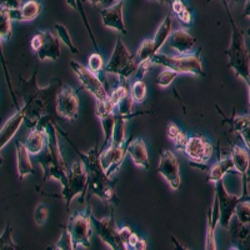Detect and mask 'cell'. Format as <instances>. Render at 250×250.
Wrapping results in <instances>:
<instances>
[{
    "mask_svg": "<svg viewBox=\"0 0 250 250\" xmlns=\"http://www.w3.org/2000/svg\"><path fill=\"white\" fill-rule=\"evenodd\" d=\"M62 83L54 79L44 88L38 85V66L33 71L30 79L20 78V91L24 104L21 106L25 115V124L29 128L38 125L48 126L50 122L57 123L59 117L57 113V95Z\"/></svg>",
    "mask_w": 250,
    "mask_h": 250,
    "instance_id": "obj_1",
    "label": "cell"
},
{
    "mask_svg": "<svg viewBox=\"0 0 250 250\" xmlns=\"http://www.w3.org/2000/svg\"><path fill=\"white\" fill-rule=\"evenodd\" d=\"M73 148L75 149L80 156V160L84 164L86 174H88V187L89 194L95 195L103 202H114L117 200V193H115V182L105 173L104 168L100 163V153L98 146L91 148L88 153H83L69 140Z\"/></svg>",
    "mask_w": 250,
    "mask_h": 250,
    "instance_id": "obj_2",
    "label": "cell"
},
{
    "mask_svg": "<svg viewBox=\"0 0 250 250\" xmlns=\"http://www.w3.org/2000/svg\"><path fill=\"white\" fill-rule=\"evenodd\" d=\"M48 133V142H46L45 150L37 156V160L43 168V187L44 183L49 180H58L65 187L68 183L69 171L66 163L62 155V150L59 146V139L57 133V123L50 122L46 126Z\"/></svg>",
    "mask_w": 250,
    "mask_h": 250,
    "instance_id": "obj_3",
    "label": "cell"
},
{
    "mask_svg": "<svg viewBox=\"0 0 250 250\" xmlns=\"http://www.w3.org/2000/svg\"><path fill=\"white\" fill-rule=\"evenodd\" d=\"M225 8H227L231 24L230 44H229V48L225 50V55H228V65L230 69H233L236 77L243 79L245 84H248L250 82V57L247 43H245L244 31L234 21V18L227 1H225Z\"/></svg>",
    "mask_w": 250,
    "mask_h": 250,
    "instance_id": "obj_4",
    "label": "cell"
},
{
    "mask_svg": "<svg viewBox=\"0 0 250 250\" xmlns=\"http://www.w3.org/2000/svg\"><path fill=\"white\" fill-rule=\"evenodd\" d=\"M138 69H139V62H138L137 54H130L123 43V40L118 38L113 54H111L108 64L104 66V73L118 75L120 83L123 84L135 71H138Z\"/></svg>",
    "mask_w": 250,
    "mask_h": 250,
    "instance_id": "obj_5",
    "label": "cell"
},
{
    "mask_svg": "<svg viewBox=\"0 0 250 250\" xmlns=\"http://www.w3.org/2000/svg\"><path fill=\"white\" fill-rule=\"evenodd\" d=\"M153 64L156 65H162L164 68L173 69L178 71L179 74H193L198 77L204 78L205 71L203 69L202 58H200V51L194 53V54L180 55V57H170L167 54H158L151 58Z\"/></svg>",
    "mask_w": 250,
    "mask_h": 250,
    "instance_id": "obj_6",
    "label": "cell"
},
{
    "mask_svg": "<svg viewBox=\"0 0 250 250\" xmlns=\"http://www.w3.org/2000/svg\"><path fill=\"white\" fill-rule=\"evenodd\" d=\"M66 228L69 229L74 243V249L83 248L89 249L91 245L93 235V222H91V207L89 205L86 210L71 214Z\"/></svg>",
    "mask_w": 250,
    "mask_h": 250,
    "instance_id": "obj_7",
    "label": "cell"
},
{
    "mask_svg": "<svg viewBox=\"0 0 250 250\" xmlns=\"http://www.w3.org/2000/svg\"><path fill=\"white\" fill-rule=\"evenodd\" d=\"M86 188H88V174L82 160H77L71 165L68 175V183L65 187H62V198L65 202L68 209L70 207L71 200L78 195H82L83 202V195H85Z\"/></svg>",
    "mask_w": 250,
    "mask_h": 250,
    "instance_id": "obj_8",
    "label": "cell"
},
{
    "mask_svg": "<svg viewBox=\"0 0 250 250\" xmlns=\"http://www.w3.org/2000/svg\"><path fill=\"white\" fill-rule=\"evenodd\" d=\"M31 49L37 53L40 62L53 60L57 62L60 58V39L50 30H39L31 38Z\"/></svg>",
    "mask_w": 250,
    "mask_h": 250,
    "instance_id": "obj_9",
    "label": "cell"
},
{
    "mask_svg": "<svg viewBox=\"0 0 250 250\" xmlns=\"http://www.w3.org/2000/svg\"><path fill=\"white\" fill-rule=\"evenodd\" d=\"M70 66L78 77V79H79L83 89L89 91L97 99V102L108 99L110 94L108 93L105 85L100 80L99 75L93 73L90 69L85 68V66L82 65L80 62H75V60H70Z\"/></svg>",
    "mask_w": 250,
    "mask_h": 250,
    "instance_id": "obj_10",
    "label": "cell"
},
{
    "mask_svg": "<svg viewBox=\"0 0 250 250\" xmlns=\"http://www.w3.org/2000/svg\"><path fill=\"white\" fill-rule=\"evenodd\" d=\"M215 184V198L216 200H218L219 211H220L219 225H222L223 228H229L231 219H233V215H235L236 207H238V204L242 202V200L247 199V195L243 194L242 196H238L231 195V194L228 193V190L225 189L223 179L216 182Z\"/></svg>",
    "mask_w": 250,
    "mask_h": 250,
    "instance_id": "obj_11",
    "label": "cell"
},
{
    "mask_svg": "<svg viewBox=\"0 0 250 250\" xmlns=\"http://www.w3.org/2000/svg\"><path fill=\"white\" fill-rule=\"evenodd\" d=\"M91 222H93V227L102 239L103 242L105 243L110 249L113 250H125L124 243H123L122 238L119 234V228L117 227L115 223V216L111 213L110 215L106 218H95L91 214Z\"/></svg>",
    "mask_w": 250,
    "mask_h": 250,
    "instance_id": "obj_12",
    "label": "cell"
},
{
    "mask_svg": "<svg viewBox=\"0 0 250 250\" xmlns=\"http://www.w3.org/2000/svg\"><path fill=\"white\" fill-rule=\"evenodd\" d=\"M114 110H115V105L113 104L110 98H108L106 100L97 102L95 114L102 123L103 133H104V143H103V148L100 149L102 151L105 146L108 148L111 143V139H113L114 129H115V124H117L118 120V114H115Z\"/></svg>",
    "mask_w": 250,
    "mask_h": 250,
    "instance_id": "obj_13",
    "label": "cell"
},
{
    "mask_svg": "<svg viewBox=\"0 0 250 250\" xmlns=\"http://www.w3.org/2000/svg\"><path fill=\"white\" fill-rule=\"evenodd\" d=\"M58 117L66 120H75L79 114V98L74 89L62 84L57 95Z\"/></svg>",
    "mask_w": 250,
    "mask_h": 250,
    "instance_id": "obj_14",
    "label": "cell"
},
{
    "mask_svg": "<svg viewBox=\"0 0 250 250\" xmlns=\"http://www.w3.org/2000/svg\"><path fill=\"white\" fill-rule=\"evenodd\" d=\"M156 171L167 180V183L170 185L173 190L179 189L180 184H182L179 160L169 149H165L160 153L159 165H158Z\"/></svg>",
    "mask_w": 250,
    "mask_h": 250,
    "instance_id": "obj_15",
    "label": "cell"
},
{
    "mask_svg": "<svg viewBox=\"0 0 250 250\" xmlns=\"http://www.w3.org/2000/svg\"><path fill=\"white\" fill-rule=\"evenodd\" d=\"M185 154L195 164L205 165L213 156V144L202 134H195L189 137L185 146Z\"/></svg>",
    "mask_w": 250,
    "mask_h": 250,
    "instance_id": "obj_16",
    "label": "cell"
},
{
    "mask_svg": "<svg viewBox=\"0 0 250 250\" xmlns=\"http://www.w3.org/2000/svg\"><path fill=\"white\" fill-rule=\"evenodd\" d=\"M126 146H128V140H126V145H118L111 143L108 148H106L105 151L100 153V163H102V167L110 178L122 167L123 162H124L125 154H128L126 153Z\"/></svg>",
    "mask_w": 250,
    "mask_h": 250,
    "instance_id": "obj_17",
    "label": "cell"
},
{
    "mask_svg": "<svg viewBox=\"0 0 250 250\" xmlns=\"http://www.w3.org/2000/svg\"><path fill=\"white\" fill-rule=\"evenodd\" d=\"M124 1L125 0H118V1L111 4L108 8L103 9L100 12L103 25L108 29H111V30L118 31L122 35L128 34V30L125 28L124 18H123Z\"/></svg>",
    "mask_w": 250,
    "mask_h": 250,
    "instance_id": "obj_18",
    "label": "cell"
},
{
    "mask_svg": "<svg viewBox=\"0 0 250 250\" xmlns=\"http://www.w3.org/2000/svg\"><path fill=\"white\" fill-rule=\"evenodd\" d=\"M196 39L188 33L184 29H178L171 31L169 37V46L176 51L179 55L191 54V51L195 49Z\"/></svg>",
    "mask_w": 250,
    "mask_h": 250,
    "instance_id": "obj_19",
    "label": "cell"
},
{
    "mask_svg": "<svg viewBox=\"0 0 250 250\" xmlns=\"http://www.w3.org/2000/svg\"><path fill=\"white\" fill-rule=\"evenodd\" d=\"M126 153L130 156L133 163L139 168L149 169L150 167V160H149V154L146 145L142 138L134 139L130 137L128 139V146H126Z\"/></svg>",
    "mask_w": 250,
    "mask_h": 250,
    "instance_id": "obj_20",
    "label": "cell"
},
{
    "mask_svg": "<svg viewBox=\"0 0 250 250\" xmlns=\"http://www.w3.org/2000/svg\"><path fill=\"white\" fill-rule=\"evenodd\" d=\"M8 10L12 20L31 21L39 17L43 10V5L40 3V0H26L19 8L8 9Z\"/></svg>",
    "mask_w": 250,
    "mask_h": 250,
    "instance_id": "obj_21",
    "label": "cell"
},
{
    "mask_svg": "<svg viewBox=\"0 0 250 250\" xmlns=\"http://www.w3.org/2000/svg\"><path fill=\"white\" fill-rule=\"evenodd\" d=\"M23 123H25V115L23 109L18 108L17 113L10 119H8L0 130V149H4V146L8 145V143L15 137V134L18 133Z\"/></svg>",
    "mask_w": 250,
    "mask_h": 250,
    "instance_id": "obj_22",
    "label": "cell"
},
{
    "mask_svg": "<svg viewBox=\"0 0 250 250\" xmlns=\"http://www.w3.org/2000/svg\"><path fill=\"white\" fill-rule=\"evenodd\" d=\"M46 142H48L46 128L42 126V125H38V126L31 129L24 144H25L26 149H28L31 155L38 156L44 151V148L46 146Z\"/></svg>",
    "mask_w": 250,
    "mask_h": 250,
    "instance_id": "obj_23",
    "label": "cell"
},
{
    "mask_svg": "<svg viewBox=\"0 0 250 250\" xmlns=\"http://www.w3.org/2000/svg\"><path fill=\"white\" fill-rule=\"evenodd\" d=\"M220 219V211H219V205L216 198H214V204L209 208L208 210V224H207V238H205V249L215 250V229L219 224Z\"/></svg>",
    "mask_w": 250,
    "mask_h": 250,
    "instance_id": "obj_24",
    "label": "cell"
},
{
    "mask_svg": "<svg viewBox=\"0 0 250 250\" xmlns=\"http://www.w3.org/2000/svg\"><path fill=\"white\" fill-rule=\"evenodd\" d=\"M223 122L228 123L240 135L245 148L250 151V115H236L234 111L233 117L224 118Z\"/></svg>",
    "mask_w": 250,
    "mask_h": 250,
    "instance_id": "obj_25",
    "label": "cell"
},
{
    "mask_svg": "<svg viewBox=\"0 0 250 250\" xmlns=\"http://www.w3.org/2000/svg\"><path fill=\"white\" fill-rule=\"evenodd\" d=\"M15 151H17V165H18V175L19 179L23 180L24 178L29 175V174H34V168H33V163L30 160V155L29 150L26 149L25 144L18 140L17 146H15Z\"/></svg>",
    "mask_w": 250,
    "mask_h": 250,
    "instance_id": "obj_26",
    "label": "cell"
},
{
    "mask_svg": "<svg viewBox=\"0 0 250 250\" xmlns=\"http://www.w3.org/2000/svg\"><path fill=\"white\" fill-rule=\"evenodd\" d=\"M230 158L233 160L234 169L236 173L242 174V175H247L248 170L250 167V155L249 150H245L244 148L239 146V145H233L231 146Z\"/></svg>",
    "mask_w": 250,
    "mask_h": 250,
    "instance_id": "obj_27",
    "label": "cell"
},
{
    "mask_svg": "<svg viewBox=\"0 0 250 250\" xmlns=\"http://www.w3.org/2000/svg\"><path fill=\"white\" fill-rule=\"evenodd\" d=\"M171 28H173V17L171 15H167L165 19L162 21V24L159 25V28H158V30H156L155 37L153 38L155 54L159 53V50L164 45L165 42L169 39V37L171 34Z\"/></svg>",
    "mask_w": 250,
    "mask_h": 250,
    "instance_id": "obj_28",
    "label": "cell"
},
{
    "mask_svg": "<svg viewBox=\"0 0 250 250\" xmlns=\"http://www.w3.org/2000/svg\"><path fill=\"white\" fill-rule=\"evenodd\" d=\"M234 169V164L231 158H224V159L219 160L216 164H214L213 167L210 168V170L208 171V176H207V182H211V183H216L219 180H222L224 178V175L227 173Z\"/></svg>",
    "mask_w": 250,
    "mask_h": 250,
    "instance_id": "obj_29",
    "label": "cell"
},
{
    "mask_svg": "<svg viewBox=\"0 0 250 250\" xmlns=\"http://www.w3.org/2000/svg\"><path fill=\"white\" fill-rule=\"evenodd\" d=\"M167 135H168L169 139L173 142L174 146H175L178 150H185V146H187L189 137H188L187 133H185L183 129L179 128V125H176L175 123H169L168 126H167Z\"/></svg>",
    "mask_w": 250,
    "mask_h": 250,
    "instance_id": "obj_30",
    "label": "cell"
},
{
    "mask_svg": "<svg viewBox=\"0 0 250 250\" xmlns=\"http://www.w3.org/2000/svg\"><path fill=\"white\" fill-rule=\"evenodd\" d=\"M171 12L175 14V17L185 25H191L193 24V13L190 8L183 1V0H171L170 3Z\"/></svg>",
    "mask_w": 250,
    "mask_h": 250,
    "instance_id": "obj_31",
    "label": "cell"
},
{
    "mask_svg": "<svg viewBox=\"0 0 250 250\" xmlns=\"http://www.w3.org/2000/svg\"><path fill=\"white\" fill-rule=\"evenodd\" d=\"M13 35L12 18L6 8H0V39L1 43L9 42Z\"/></svg>",
    "mask_w": 250,
    "mask_h": 250,
    "instance_id": "obj_32",
    "label": "cell"
},
{
    "mask_svg": "<svg viewBox=\"0 0 250 250\" xmlns=\"http://www.w3.org/2000/svg\"><path fill=\"white\" fill-rule=\"evenodd\" d=\"M66 3H68L71 8L75 9V10H78V12H79L80 17H82V19H83V23H84V25H85L86 30H88V33H89L90 40L93 42V45L95 46L97 51H99V45H98L97 39H95V37H94V33H93V30H91L90 23H89L88 17H86V14H85V10H84V8H83L82 0H66Z\"/></svg>",
    "mask_w": 250,
    "mask_h": 250,
    "instance_id": "obj_33",
    "label": "cell"
},
{
    "mask_svg": "<svg viewBox=\"0 0 250 250\" xmlns=\"http://www.w3.org/2000/svg\"><path fill=\"white\" fill-rule=\"evenodd\" d=\"M233 236L239 245L238 249H250V223L245 225L239 224L238 229L234 230Z\"/></svg>",
    "mask_w": 250,
    "mask_h": 250,
    "instance_id": "obj_34",
    "label": "cell"
},
{
    "mask_svg": "<svg viewBox=\"0 0 250 250\" xmlns=\"http://www.w3.org/2000/svg\"><path fill=\"white\" fill-rule=\"evenodd\" d=\"M146 84L143 79H137L133 83V85L130 88V97L133 99L134 103H138V104H142L144 103V100L146 99Z\"/></svg>",
    "mask_w": 250,
    "mask_h": 250,
    "instance_id": "obj_35",
    "label": "cell"
},
{
    "mask_svg": "<svg viewBox=\"0 0 250 250\" xmlns=\"http://www.w3.org/2000/svg\"><path fill=\"white\" fill-rule=\"evenodd\" d=\"M155 55V51H154V42L153 39L144 40L142 44H140L139 49L137 51V59L139 65L142 62H146V60H151V58Z\"/></svg>",
    "mask_w": 250,
    "mask_h": 250,
    "instance_id": "obj_36",
    "label": "cell"
},
{
    "mask_svg": "<svg viewBox=\"0 0 250 250\" xmlns=\"http://www.w3.org/2000/svg\"><path fill=\"white\" fill-rule=\"evenodd\" d=\"M49 249L53 250H74V243H73V238H71V234L69 231V229L66 227H62V235L60 239L55 243L53 247H50Z\"/></svg>",
    "mask_w": 250,
    "mask_h": 250,
    "instance_id": "obj_37",
    "label": "cell"
},
{
    "mask_svg": "<svg viewBox=\"0 0 250 250\" xmlns=\"http://www.w3.org/2000/svg\"><path fill=\"white\" fill-rule=\"evenodd\" d=\"M55 29L58 31V37L62 40V43L68 46V49L70 50L71 54H79V49L74 45L73 40H71L70 34H69V30L65 25H62V24H55Z\"/></svg>",
    "mask_w": 250,
    "mask_h": 250,
    "instance_id": "obj_38",
    "label": "cell"
},
{
    "mask_svg": "<svg viewBox=\"0 0 250 250\" xmlns=\"http://www.w3.org/2000/svg\"><path fill=\"white\" fill-rule=\"evenodd\" d=\"M235 216L238 224H249L250 223V202L244 199L239 203L235 209Z\"/></svg>",
    "mask_w": 250,
    "mask_h": 250,
    "instance_id": "obj_39",
    "label": "cell"
},
{
    "mask_svg": "<svg viewBox=\"0 0 250 250\" xmlns=\"http://www.w3.org/2000/svg\"><path fill=\"white\" fill-rule=\"evenodd\" d=\"M13 229L10 227V224L6 225L5 230L3 231L1 234V238H0V249L1 250H15V249H20L19 245L13 240Z\"/></svg>",
    "mask_w": 250,
    "mask_h": 250,
    "instance_id": "obj_40",
    "label": "cell"
},
{
    "mask_svg": "<svg viewBox=\"0 0 250 250\" xmlns=\"http://www.w3.org/2000/svg\"><path fill=\"white\" fill-rule=\"evenodd\" d=\"M178 75H179L178 71L173 70V69L165 68V70H163L155 79L156 85L162 86V88H168L171 83L178 78Z\"/></svg>",
    "mask_w": 250,
    "mask_h": 250,
    "instance_id": "obj_41",
    "label": "cell"
},
{
    "mask_svg": "<svg viewBox=\"0 0 250 250\" xmlns=\"http://www.w3.org/2000/svg\"><path fill=\"white\" fill-rule=\"evenodd\" d=\"M125 249L131 250H145L146 249V240L138 235L135 231H131L125 242Z\"/></svg>",
    "mask_w": 250,
    "mask_h": 250,
    "instance_id": "obj_42",
    "label": "cell"
},
{
    "mask_svg": "<svg viewBox=\"0 0 250 250\" xmlns=\"http://www.w3.org/2000/svg\"><path fill=\"white\" fill-rule=\"evenodd\" d=\"M129 95H130V90L126 88V84H125V83H123V84L120 83V85L111 91L109 98H110V100L113 102L114 105L118 106L120 103H122L125 98L129 97Z\"/></svg>",
    "mask_w": 250,
    "mask_h": 250,
    "instance_id": "obj_43",
    "label": "cell"
},
{
    "mask_svg": "<svg viewBox=\"0 0 250 250\" xmlns=\"http://www.w3.org/2000/svg\"><path fill=\"white\" fill-rule=\"evenodd\" d=\"M104 60H103L102 55H100L99 51L97 53H93V54L89 57L88 59V68L90 69L93 73H95L97 75H100V71L104 70Z\"/></svg>",
    "mask_w": 250,
    "mask_h": 250,
    "instance_id": "obj_44",
    "label": "cell"
},
{
    "mask_svg": "<svg viewBox=\"0 0 250 250\" xmlns=\"http://www.w3.org/2000/svg\"><path fill=\"white\" fill-rule=\"evenodd\" d=\"M48 208H46L45 204H39L35 209L34 213V218H35V223H37L39 227L44 224L46 222V219H48Z\"/></svg>",
    "mask_w": 250,
    "mask_h": 250,
    "instance_id": "obj_45",
    "label": "cell"
},
{
    "mask_svg": "<svg viewBox=\"0 0 250 250\" xmlns=\"http://www.w3.org/2000/svg\"><path fill=\"white\" fill-rule=\"evenodd\" d=\"M1 1V8L6 9H15L19 8L24 3L23 0H0Z\"/></svg>",
    "mask_w": 250,
    "mask_h": 250,
    "instance_id": "obj_46",
    "label": "cell"
},
{
    "mask_svg": "<svg viewBox=\"0 0 250 250\" xmlns=\"http://www.w3.org/2000/svg\"><path fill=\"white\" fill-rule=\"evenodd\" d=\"M243 17L249 18L250 19V0H247V1H245L244 10H243Z\"/></svg>",
    "mask_w": 250,
    "mask_h": 250,
    "instance_id": "obj_47",
    "label": "cell"
},
{
    "mask_svg": "<svg viewBox=\"0 0 250 250\" xmlns=\"http://www.w3.org/2000/svg\"><path fill=\"white\" fill-rule=\"evenodd\" d=\"M85 1H88V3L93 4V5H95V6L103 5V4L108 3V0H85Z\"/></svg>",
    "mask_w": 250,
    "mask_h": 250,
    "instance_id": "obj_48",
    "label": "cell"
},
{
    "mask_svg": "<svg viewBox=\"0 0 250 250\" xmlns=\"http://www.w3.org/2000/svg\"><path fill=\"white\" fill-rule=\"evenodd\" d=\"M156 1L162 4V5H165V4H169V5H170L171 3V0H156Z\"/></svg>",
    "mask_w": 250,
    "mask_h": 250,
    "instance_id": "obj_49",
    "label": "cell"
},
{
    "mask_svg": "<svg viewBox=\"0 0 250 250\" xmlns=\"http://www.w3.org/2000/svg\"><path fill=\"white\" fill-rule=\"evenodd\" d=\"M248 85V93H249V106H250V82L247 84Z\"/></svg>",
    "mask_w": 250,
    "mask_h": 250,
    "instance_id": "obj_50",
    "label": "cell"
},
{
    "mask_svg": "<svg viewBox=\"0 0 250 250\" xmlns=\"http://www.w3.org/2000/svg\"><path fill=\"white\" fill-rule=\"evenodd\" d=\"M115 1H118V0H110V4H114Z\"/></svg>",
    "mask_w": 250,
    "mask_h": 250,
    "instance_id": "obj_51",
    "label": "cell"
},
{
    "mask_svg": "<svg viewBox=\"0 0 250 250\" xmlns=\"http://www.w3.org/2000/svg\"><path fill=\"white\" fill-rule=\"evenodd\" d=\"M208 1H210V0H208ZM223 1H227V0H223ZM230 1H238V0H230Z\"/></svg>",
    "mask_w": 250,
    "mask_h": 250,
    "instance_id": "obj_52",
    "label": "cell"
},
{
    "mask_svg": "<svg viewBox=\"0 0 250 250\" xmlns=\"http://www.w3.org/2000/svg\"><path fill=\"white\" fill-rule=\"evenodd\" d=\"M247 33H248V35H250V28L248 29V30H247Z\"/></svg>",
    "mask_w": 250,
    "mask_h": 250,
    "instance_id": "obj_53",
    "label": "cell"
}]
</instances>
